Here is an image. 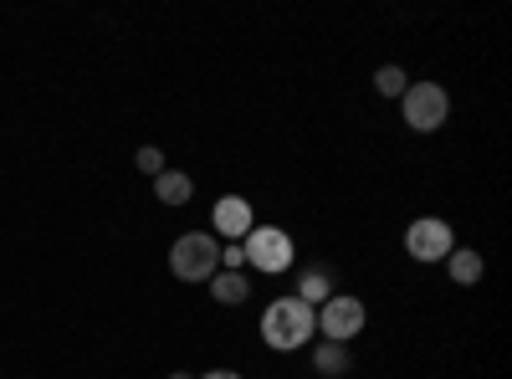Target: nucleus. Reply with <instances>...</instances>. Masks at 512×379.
<instances>
[{
	"instance_id": "f257e3e1",
	"label": "nucleus",
	"mask_w": 512,
	"mask_h": 379,
	"mask_svg": "<svg viewBox=\"0 0 512 379\" xmlns=\"http://www.w3.org/2000/svg\"><path fill=\"white\" fill-rule=\"evenodd\" d=\"M318 333V313L308 303H297V298H277L267 313H262V339L267 349H303L308 339Z\"/></svg>"
},
{
	"instance_id": "f03ea898",
	"label": "nucleus",
	"mask_w": 512,
	"mask_h": 379,
	"mask_svg": "<svg viewBox=\"0 0 512 379\" xmlns=\"http://www.w3.org/2000/svg\"><path fill=\"white\" fill-rule=\"evenodd\" d=\"M221 267V241L205 236V231H190L180 236L175 246H169V272H175L180 282H210Z\"/></svg>"
},
{
	"instance_id": "7ed1b4c3",
	"label": "nucleus",
	"mask_w": 512,
	"mask_h": 379,
	"mask_svg": "<svg viewBox=\"0 0 512 379\" xmlns=\"http://www.w3.org/2000/svg\"><path fill=\"white\" fill-rule=\"evenodd\" d=\"M400 103H405V123L415 134H436L451 118V93L441 88V82H410Z\"/></svg>"
},
{
	"instance_id": "20e7f679",
	"label": "nucleus",
	"mask_w": 512,
	"mask_h": 379,
	"mask_svg": "<svg viewBox=\"0 0 512 379\" xmlns=\"http://www.w3.org/2000/svg\"><path fill=\"white\" fill-rule=\"evenodd\" d=\"M241 251H246V262H251L256 272L277 277V272L292 267V251H297V246H292V236L277 231V226H251L246 241H241Z\"/></svg>"
},
{
	"instance_id": "39448f33",
	"label": "nucleus",
	"mask_w": 512,
	"mask_h": 379,
	"mask_svg": "<svg viewBox=\"0 0 512 379\" xmlns=\"http://www.w3.org/2000/svg\"><path fill=\"white\" fill-rule=\"evenodd\" d=\"M364 303L359 298H349V292H333V298L323 303V313H318V328H323V339L328 344H349V339H359L364 333Z\"/></svg>"
},
{
	"instance_id": "423d86ee",
	"label": "nucleus",
	"mask_w": 512,
	"mask_h": 379,
	"mask_svg": "<svg viewBox=\"0 0 512 379\" xmlns=\"http://www.w3.org/2000/svg\"><path fill=\"white\" fill-rule=\"evenodd\" d=\"M405 251H410L415 262H441V257H451V251H456V231L446 221H436V216H425V221H415L405 231Z\"/></svg>"
},
{
	"instance_id": "0eeeda50",
	"label": "nucleus",
	"mask_w": 512,
	"mask_h": 379,
	"mask_svg": "<svg viewBox=\"0 0 512 379\" xmlns=\"http://www.w3.org/2000/svg\"><path fill=\"white\" fill-rule=\"evenodd\" d=\"M251 226H256V216H251V200H246V195H221V200H216V236L246 241Z\"/></svg>"
},
{
	"instance_id": "6e6552de",
	"label": "nucleus",
	"mask_w": 512,
	"mask_h": 379,
	"mask_svg": "<svg viewBox=\"0 0 512 379\" xmlns=\"http://www.w3.org/2000/svg\"><path fill=\"white\" fill-rule=\"evenodd\" d=\"M446 272H451V282H456V287H477V282H482V272H487V262H482V251L456 246L451 257H446Z\"/></svg>"
},
{
	"instance_id": "1a4fd4ad",
	"label": "nucleus",
	"mask_w": 512,
	"mask_h": 379,
	"mask_svg": "<svg viewBox=\"0 0 512 379\" xmlns=\"http://www.w3.org/2000/svg\"><path fill=\"white\" fill-rule=\"evenodd\" d=\"M210 292H216V303L241 308V303L251 298V282H246L241 272H216V277H210Z\"/></svg>"
},
{
	"instance_id": "9d476101",
	"label": "nucleus",
	"mask_w": 512,
	"mask_h": 379,
	"mask_svg": "<svg viewBox=\"0 0 512 379\" xmlns=\"http://www.w3.org/2000/svg\"><path fill=\"white\" fill-rule=\"evenodd\" d=\"M154 195H159V205H185L195 195V185L180 170H164V175H154Z\"/></svg>"
},
{
	"instance_id": "9b49d317",
	"label": "nucleus",
	"mask_w": 512,
	"mask_h": 379,
	"mask_svg": "<svg viewBox=\"0 0 512 379\" xmlns=\"http://www.w3.org/2000/svg\"><path fill=\"white\" fill-rule=\"evenodd\" d=\"M328 298H333V277H328L323 267L303 272V282H297V303H308V308H323Z\"/></svg>"
},
{
	"instance_id": "f8f14e48",
	"label": "nucleus",
	"mask_w": 512,
	"mask_h": 379,
	"mask_svg": "<svg viewBox=\"0 0 512 379\" xmlns=\"http://www.w3.org/2000/svg\"><path fill=\"white\" fill-rule=\"evenodd\" d=\"M313 369L323 374V379H338V374H349V344H318L313 349Z\"/></svg>"
},
{
	"instance_id": "ddd939ff",
	"label": "nucleus",
	"mask_w": 512,
	"mask_h": 379,
	"mask_svg": "<svg viewBox=\"0 0 512 379\" xmlns=\"http://www.w3.org/2000/svg\"><path fill=\"white\" fill-rule=\"evenodd\" d=\"M405 88H410L405 67L390 62V67H379V72H374V93H379V98H405Z\"/></svg>"
},
{
	"instance_id": "4468645a",
	"label": "nucleus",
	"mask_w": 512,
	"mask_h": 379,
	"mask_svg": "<svg viewBox=\"0 0 512 379\" xmlns=\"http://www.w3.org/2000/svg\"><path fill=\"white\" fill-rule=\"evenodd\" d=\"M134 164H139L144 175H164V154H159L154 144H149V149H139V159H134Z\"/></svg>"
},
{
	"instance_id": "2eb2a0df",
	"label": "nucleus",
	"mask_w": 512,
	"mask_h": 379,
	"mask_svg": "<svg viewBox=\"0 0 512 379\" xmlns=\"http://www.w3.org/2000/svg\"><path fill=\"white\" fill-rule=\"evenodd\" d=\"M221 262H226L231 272H241V267H246V251H241V241H231V246H221Z\"/></svg>"
},
{
	"instance_id": "dca6fc26",
	"label": "nucleus",
	"mask_w": 512,
	"mask_h": 379,
	"mask_svg": "<svg viewBox=\"0 0 512 379\" xmlns=\"http://www.w3.org/2000/svg\"><path fill=\"white\" fill-rule=\"evenodd\" d=\"M200 379H241L236 369H210V374H200Z\"/></svg>"
},
{
	"instance_id": "f3484780",
	"label": "nucleus",
	"mask_w": 512,
	"mask_h": 379,
	"mask_svg": "<svg viewBox=\"0 0 512 379\" xmlns=\"http://www.w3.org/2000/svg\"><path fill=\"white\" fill-rule=\"evenodd\" d=\"M169 379H195V374H169Z\"/></svg>"
}]
</instances>
